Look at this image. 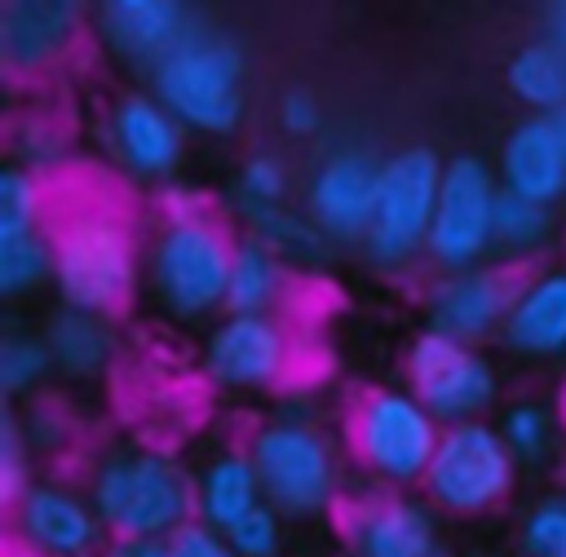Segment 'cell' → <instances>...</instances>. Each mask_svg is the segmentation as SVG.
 Here are the masks:
<instances>
[{
	"mask_svg": "<svg viewBox=\"0 0 566 557\" xmlns=\"http://www.w3.org/2000/svg\"><path fill=\"white\" fill-rule=\"evenodd\" d=\"M84 13L75 0H9L0 4V62L9 75L53 66L80 35Z\"/></svg>",
	"mask_w": 566,
	"mask_h": 557,
	"instance_id": "18",
	"label": "cell"
},
{
	"mask_svg": "<svg viewBox=\"0 0 566 557\" xmlns=\"http://www.w3.org/2000/svg\"><path fill=\"white\" fill-rule=\"evenodd\" d=\"M553 119V128H557V137H562V150H566V106L557 111V115H548Z\"/></svg>",
	"mask_w": 566,
	"mask_h": 557,
	"instance_id": "42",
	"label": "cell"
},
{
	"mask_svg": "<svg viewBox=\"0 0 566 557\" xmlns=\"http://www.w3.org/2000/svg\"><path fill=\"white\" fill-rule=\"evenodd\" d=\"M500 190L504 186L495 177V164H486L482 155L447 159L438 208H433V225H429V248H424V261L438 274L486 265V256L495 252V203H500Z\"/></svg>",
	"mask_w": 566,
	"mask_h": 557,
	"instance_id": "10",
	"label": "cell"
},
{
	"mask_svg": "<svg viewBox=\"0 0 566 557\" xmlns=\"http://www.w3.org/2000/svg\"><path fill=\"white\" fill-rule=\"evenodd\" d=\"M442 172H447V159L433 146H402L385 159L376 217H371V230L363 239V256L376 270L398 274L424 256Z\"/></svg>",
	"mask_w": 566,
	"mask_h": 557,
	"instance_id": "8",
	"label": "cell"
},
{
	"mask_svg": "<svg viewBox=\"0 0 566 557\" xmlns=\"http://www.w3.org/2000/svg\"><path fill=\"white\" fill-rule=\"evenodd\" d=\"M84 491L111 539H172L181 526L199 522L195 473L164 446L124 442L97 451Z\"/></svg>",
	"mask_w": 566,
	"mask_h": 557,
	"instance_id": "1",
	"label": "cell"
},
{
	"mask_svg": "<svg viewBox=\"0 0 566 557\" xmlns=\"http://www.w3.org/2000/svg\"><path fill=\"white\" fill-rule=\"evenodd\" d=\"M102 557H168V539H111Z\"/></svg>",
	"mask_w": 566,
	"mask_h": 557,
	"instance_id": "40",
	"label": "cell"
},
{
	"mask_svg": "<svg viewBox=\"0 0 566 557\" xmlns=\"http://www.w3.org/2000/svg\"><path fill=\"white\" fill-rule=\"evenodd\" d=\"M199 371L221 393H265L292 371V332L279 314H221L199 340Z\"/></svg>",
	"mask_w": 566,
	"mask_h": 557,
	"instance_id": "11",
	"label": "cell"
},
{
	"mask_svg": "<svg viewBox=\"0 0 566 557\" xmlns=\"http://www.w3.org/2000/svg\"><path fill=\"white\" fill-rule=\"evenodd\" d=\"M168 557H239V553L230 548V539L221 530H212L203 522H190L168 539Z\"/></svg>",
	"mask_w": 566,
	"mask_h": 557,
	"instance_id": "38",
	"label": "cell"
},
{
	"mask_svg": "<svg viewBox=\"0 0 566 557\" xmlns=\"http://www.w3.org/2000/svg\"><path fill=\"white\" fill-rule=\"evenodd\" d=\"M18 416H22V433H27L31 455H62L75 442L71 411L57 398H49V393H40L31 402H18Z\"/></svg>",
	"mask_w": 566,
	"mask_h": 557,
	"instance_id": "33",
	"label": "cell"
},
{
	"mask_svg": "<svg viewBox=\"0 0 566 557\" xmlns=\"http://www.w3.org/2000/svg\"><path fill=\"white\" fill-rule=\"evenodd\" d=\"M500 345L517 358H566V265L522 274Z\"/></svg>",
	"mask_w": 566,
	"mask_h": 557,
	"instance_id": "20",
	"label": "cell"
},
{
	"mask_svg": "<svg viewBox=\"0 0 566 557\" xmlns=\"http://www.w3.org/2000/svg\"><path fill=\"white\" fill-rule=\"evenodd\" d=\"M234 248L239 234L217 212L159 221L146 243V287L155 305L177 323H217L226 314Z\"/></svg>",
	"mask_w": 566,
	"mask_h": 557,
	"instance_id": "3",
	"label": "cell"
},
{
	"mask_svg": "<svg viewBox=\"0 0 566 557\" xmlns=\"http://www.w3.org/2000/svg\"><path fill=\"white\" fill-rule=\"evenodd\" d=\"M495 177L509 195L553 208L566 199V150L548 115H526L509 128L495 150Z\"/></svg>",
	"mask_w": 566,
	"mask_h": 557,
	"instance_id": "19",
	"label": "cell"
},
{
	"mask_svg": "<svg viewBox=\"0 0 566 557\" xmlns=\"http://www.w3.org/2000/svg\"><path fill=\"white\" fill-rule=\"evenodd\" d=\"M159 221H186V217H199V212H212L203 195L186 190V186H159Z\"/></svg>",
	"mask_w": 566,
	"mask_h": 557,
	"instance_id": "39",
	"label": "cell"
},
{
	"mask_svg": "<svg viewBox=\"0 0 566 557\" xmlns=\"http://www.w3.org/2000/svg\"><path fill=\"white\" fill-rule=\"evenodd\" d=\"M102 141L133 181H168L186 159V124L150 88H128L106 106Z\"/></svg>",
	"mask_w": 566,
	"mask_h": 557,
	"instance_id": "14",
	"label": "cell"
},
{
	"mask_svg": "<svg viewBox=\"0 0 566 557\" xmlns=\"http://www.w3.org/2000/svg\"><path fill=\"white\" fill-rule=\"evenodd\" d=\"M146 278V248L133 225L106 208L75 212L53 230V292L57 305L119 318Z\"/></svg>",
	"mask_w": 566,
	"mask_h": 557,
	"instance_id": "2",
	"label": "cell"
},
{
	"mask_svg": "<svg viewBox=\"0 0 566 557\" xmlns=\"http://www.w3.org/2000/svg\"><path fill=\"white\" fill-rule=\"evenodd\" d=\"M243 44L212 22H195V31L150 71V93L186 124V133L230 137L243 124Z\"/></svg>",
	"mask_w": 566,
	"mask_h": 557,
	"instance_id": "6",
	"label": "cell"
},
{
	"mask_svg": "<svg viewBox=\"0 0 566 557\" xmlns=\"http://www.w3.org/2000/svg\"><path fill=\"white\" fill-rule=\"evenodd\" d=\"M402 376L407 389L438 416V424H473L486 420L491 407L500 402V367L460 340H447L429 327H420L402 354Z\"/></svg>",
	"mask_w": 566,
	"mask_h": 557,
	"instance_id": "9",
	"label": "cell"
},
{
	"mask_svg": "<svg viewBox=\"0 0 566 557\" xmlns=\"http://www.w3.org/2000/svg\"><path fill=\"white\" fill-rule=\"evenodd\" d=\"M35 482V455L22 433L18 402H0V504L13 508Z\"/></svg>",
	"mask_w": 566,
	"mask_h": 557,
	"instance_id": "32",
	"label": "cell"
},
{
	"mask_svg": "<svg viewBox=\"0 0 566 557\" xmlns=\"http://www.w3.org/2000/svg\"><path fill=\"white\" fill-rule=\"evenodd\" d=\"M287 287H292V270L270 248L239 234L234 265H230L226 314H274V305L287 296Z\"/></svg>",
	"mask_w": 566,
	"mask_h": 557,
	"instance_id": "25",
	"label": "cell"
},
{
	"mask_svg": "<svg viewBox=\"0 0 566 557\" xmlns=\"http://www.w3.org/2000/svg\"><path fill=\"white\" fill-rule=\"evenodd\" d=\"M504 84L531 115H557L566 106V53L548 35L526 40L513 49Z\"/></svg>",
	"mask_w": 566,
	"mask_h": 557,
	"instance_id": "24",
	"label": "cell"
},
{
	"mask_svg": "<svg viewBox=\"0 0 566 557\" xmlns=\"http://www.w3.org/2000/svg\"><path fill=\"white\" fill-rule=\"evenodd\" d=\"M195 495H199V522L212 526V530H230L239 517H248L252 508L265 504V491H261V477H256V464L248 455V446H226V451H212L199 473H195Z\"/></svg>",
	"mask_w": 566,
	"mask_h": 557,
	"instance_id": "22",
	"label": "cell"
},
{
	"mask_svg": "<svg viewBox=\"0 0 566 557\" xmlns=\"http://www.w3.org/2000/svg\"><path fill=\"white\" fill-rule=\"evenodd\" d=\"M548 239H553V208L500 190V203H495V252L504 261H522V256L539 252Z\"/></svg>",
	"mask_w": 566,
	"mask_h": 557,
	"instance_id": "29",
	"label": "cell"
},
{
	"mask_svg": "<svg viewBox=\"0 0 566 557\" xmlns=\"http://www.w3.org/2000/svg\"><path fill=\"white\" fill-rule=\"evenodd\" d=\"M562 455H566V451H562Z\"/></svg>",
	"mask_w": 566,
	"mask_h": 557,
	"instance_id": "45",
	"label": "cell"
},
{
	"mask_svg": "<svg viewBox=\"0 0 566 557\" xmlns=\"http://www.w3.org/2000/svg\"><path fill=\"white\" fill-rule=\"evenodd\" d=\"M345 442L367 482L411 495L424 486L442 424L407 385H371L345 416Z\"/></svg>",
	"mask_w": 566,
	"mask_h": 557,
	"instance_id": "5",
	"label": "cell"
},
{
	"mask_svg": "<svg viewBox=\"0 0 566 557\" xmlns=\"http://www.w3.org/2000/svg\"><path fill=\"white\" fill-rule=\"evenodd\" d=\"M517 557H566V491H548L531 500L513 535Z\"/></svg>",
	"mask_w": 566,
	"mask_h": 557,
	"instance_id": "30",
	"label": "cell"
},
{
	"mask_svg": "<svg viewBox=\"0 0 566 557\" xmlns=\"http://www.w3.org/2000/svg\"><path fill=\"white\" fill-rule=\"evenodd\" d=\"M380 168L385 159H376L363 146H336L332 155H323L305 181V212L318 221V230L340 248V243H358L371 230L376 217V195H380Z\"/></svg>",
	"mask_w": 566,
	"mask_h": 557,
	"instance_id": "16",
	"label": "cell"
},
{
	"mask_svg": "<svg viewBox=\"0 0 566 557\" xmlns=\"http://www.w3.org/2000/svg\"><path fill=\"white\" fill-rule=\"evenodd\" d=\"M517 473H522V464L513 460L495 420L447 424L438 455L424 473L420 500H429L438 508V517L473 522V517H486L500 504H509V495L517 491Z\"/></svg>",
	"mask_w": 566,
	"mask_h": 557,
	"instance_id": "7",
	"label": "cell"
},
{
	"mask_svg": "<svg viewBox=\"0 0 566 557\" xmlns=\"http://www.w3.org/2000/svg\"><path fill=\"white\" fill-rule=\"evenodd\" d=\"M93 22L119 62L155 71L195 31L199 18H190V4L181 0H106L97 4Z\"/></svg>",
	"mask_w": 566,
	"mask_h": 557,
	"instance_id": "17",
	"label": "cell"
},
{
	"mask_svg": "<svg viewBox=\"0 0 566 557\" xmlns=\"http://www.w3.org/2000/svg\"><path fill=\"white\" fill-rule=\"evenodd\" d=\"M9 146H13V164H22V168H31V172H44V168L62 164V155H66V137H62L49 119H40V115L18 119Z\"/></svg>",
	"mask_w": 566,
	"mask_h": 557,
	"instance_id": "36",
	"label": "cell"
},
{
	"mask_svg": "<svg viewBox=\"0 0 566 557\" xmlns=\"http://www.w3.org/2000/svg\"><path fill=\"white\" fill-rule=\"evenodd\" d=\"M517 274L509 265H473V270H455V274H438L424 287V327L482 349L491 336L504 332L509 305L517 296Z\"/></svg>",
	"mask_w": 566,
	"mask_h": 557,
	"instance_id": "13",
	"label": "cell"
},
{
	"mask_svg": "<svg viewBox=\"0 0 566 557\" xmlns=\"http://www.w3.org/2000/svg\"><path fill=\"white\" fill-rule=\"evenodd\" d=\"M544 35L566 53V0L548 4V18H544Z\"/></svg>",
	"mask_w": 566,
	"mask_h": 557,
	"instance_id": "41",
	"label": "cell"
},
{
	"mask_svg": "<svg viewBox=\"0 0 566 557\" xmlns=\"http://www.w3.org/2000/svg\"><path fill=\"white\" fill-rule=\"evenodd\" d=\"M44 340L53 354V371L71 385H93L106 380L119 362V327L115 318L102 314H84V309H66L57 305L44 318Z\"/></svg>",
	"mask_w": 566,
	"mask_h": 557,
	"instance_id": "21",
	"label": "cell"
},
{
	"mask_svg": "<svg viewBox=\"0 0 566 557\" xmlns=\"http://www.w3.org/2000/svg\"><path fill=\"white\" fill-rule=\"evenodd\" d=\"M464 557H504V553H495V548H473V553H464Z\"/></svg>",
	"mask_w": 566,
	"mask_h": 557,
	"instance_id": "44",
	"label": "cell"
},
{
	"mask_svg": "<svg viewBox=\"0 0 566 557\" xmlns=\"http://www.w3.org/2000/svg\"><path fill=\"white\" fill-rule=\"evenodd\" d=\"M495 429H500V438L509 442V451H513V460H517L522 469L548 464V460L557 455V446H562V416H557L553 407L535 402V398L509 402V407L500 411Z\"/></svg>",
	"mask_w": 566,
	"mask_h": 557,
	"instance_id": "27",
	"label": "cell"
},
{
	"mask_svg": "<svg viewBox=\"0 0 566 557\" xmlns=\"http://www.w3.org/2000/svg\"><path fill=\"white\" fill-rule=\"evenodd\" d=\"M22 230H44V186L40 172L22 164L0 168V234H22Z\"/></svg>",
	"mask_w": 566,
	"mask_h": 557,
	"instance_id": "31",
	"label": "cell"
},
{
	"mask_svg": "<svg viewBox=\"0 0 566 557\" xmlns=\"http://www.w3.org/2000/svg\"><path fill=\"white\" fill-rule=\"evenodd\" d=\"M9 522L22 557H102L111 544L88 491L66 477H35Z\"/></svg>",
	"mask_w": 566,
	"mask_h": 557,
	"instance_id": "12",
	"label": "cell"
},
{
	"mask_svg": "<svg viewBox=\"0 0 566 557\" xmlns=\"http://www.w3.org/2000/svg\"><path fill=\"white\" fill-rule=\"evenodd\" d=\"M230 548L239 557H283L287 553V517L270 504L252 508L248 517H239L230 530H226Z\"/></svg>",
	"mask_w": 566,
	"mask_h": 557,
	"instance_id": "35",
	"label": "cell"
},
{
	"mask_svg": "<svg viewBox=\"0 0 566 557\" xmlns=\"http://www.w3.org/2000/svg\"><path fill=\"white\" fill-rule=\"evenodd\" d=\"M243 446L256 464L265 504L279 508L287 522H314L340 504V491H345L340 446L310 416L279 411L261 420Z\"/></svg>",
	"mask_w": 566,
	"mask_h": 557,
	"instance_id": "4",
	"label": "cell"
},
{
	"mask_svg": "<svg viewBox=\"0 0 566 557\" xmlns=\"http://www.w3.org/2000/svg\"><path fill=\"white\" fill-rule=\"evenodd\" d=\"M279 128L287 137H314V133H323V102L310 88H287L279 97Z\"/></svg>",
	"mask_w": 566,
	"mask_h": 557,
	"instance_id": "37",
	"label": "cell"
},
{
	"mask_svg": "<svg viewBox=\"0 0 566 557\" xmlns=\"http://www.w3.org/2000/svg\"><path fill=\"white\" fill-rule=\"evenodd\" d=\"M243 217V234L256 239L261 248H270L287 270H327L336 243L318 230V221L305 208L279 203V208H256V203H239Z\"/></svg>",
	"mask_w": 566,
	"mask_h": 557,
	"instance_id": "23",
	"label": "cell"
},
{
	"mask_svg": "<svg viewBox=\"0 0 566 557\" xmlns=\"http://www.w3.org/2000/svg\"><path fill=\"white\" fill-rule=\"evenodd\" d=\"M44 283H53V234L49 230L0 234V296L27 301Z\"/></svg>",
	"mask_w": 566,
	"mask_h": 557,
	"instance_id": "28",
	"label": "cell"
},
{
	"mask_svg": "<svg viewBox=\"0 0 566 557\" xmlns=\"http://www.w3.org/2000/svg\"><path fill=\"white\" fill-rule=\"evenodd\" d=\"M557 416H562V424H566V371H562V385H557Z\"/></svg>",
	"mask_w": 566,
	"mask_h": 557,
	"instance_id": "43",
	"label": "cell"
},
{
	"mask_svg": "<svg viewBox=\"0 0 566 557\" xmlns=\"http://www.w3.org/2000/svg\"><path fill=\"white\" fill-rule=\"evenodd\" d=\"M340 535L349 557H455L438 508L402 491H376L358 500L345 513Z\"/></svg>",
	"mask_w": 566,
	"mask_h": 557,
	"instance_id": "15",
	"label": "cell"
},
{
	"mask_svg": "<svg viewBox=\"0 0 566 557\" xmlns=\"http://www.w3.org/2000/svg\"><path fill=\"white\" fill-rule=\"evenodd\" d=\"M53 371V354L40 327H9L0 336V398L4 402H31Z\"/></svg>",
	"mask_w": 566,
	"mask_h": 557,
	"instance_id": "26",
	"label": "cell"
},
{
	"mask_svg": "<svg viewBox=\"0 0 566 557\" xmlns=\"http://www.w3.org/2000/svg\"><path fill=\"white\" fill-rule=\"evenodd\" d=\"M287 190H292V168L270 155V150H256L239 164V186H234V203H256V208H279L287 203Z\"/></svg>",
	"mask_w": 566,
	"mask_h": 557,
	"instance_id": "34",
	"label": "cell"
}]
</instances>
